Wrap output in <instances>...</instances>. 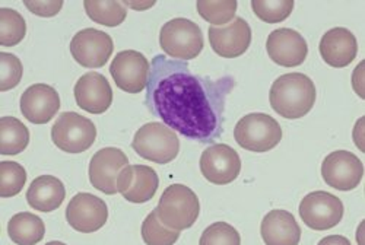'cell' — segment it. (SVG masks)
<instances>
[{
	"label": "cell",
	"instance_id": "f1b7e54d",
	"mask_svg": "<svg viewBox=\"0 0 365 245\" xmlns=\"http://www.w3.org/2000/svg\"><path fill=\"white\" fill-rule=\"evenodd\" d=\"M199 15L214 25H225L234 19L238 4L235 0H228V2H209V0H202L196 4Z\"/></svg>",
	"mask_w": 365,
	"mask_h": 245
},
{
	"label": "cell",
	"instance_id": "ba28073f",
	"mask_svg": "<svg viewBox=\"0 0 365 245\" xmlns=\"http://www.w3.org/2000/svg\"><path fill=\"white\" fill-rule=\"evenodd\" d=\"M299 217L309 228L327 231L342 221L344 203L327 192H313L301 200Z\"/></svg>",
	"mask_w": 365,
	"mask_h": 245
},
{
	"label": "cell",
	"instance_id": "52a82bcc",
	"mask_svg": "<svg viewBox=\"0 0 365 245\" xmlns=\"http://www.w3.org/2000/svg\"><path fill=\"white\" fill-rule=\"evenodd\" d=\"M97 127L89 118L78 113H63L51 127L53 143L66 153H82L94 145Z\"/></svg>",
	"mask_w": 365,
	"mask_h": 245
},
{
	"label": "cell",
	"instance_id": "d590c367",
	"mask_svg": "<svg viewBox=\"0 0 365 245\" xmlns=\"http://www.w3.org/2000/svg\"><path fill=\"white\" fill-rule=\"evenodd\" d=\"M125 6H129V8H133V9H148L150 6H154L155 2H148V4H135V2H125L123 4Z\"/></svg>",
	"mask_w": 365,
	"mask_h": 245
},
{
	"label": "cell",
	"instance_id": "4dcf8cb0",
	"mask_svg": "<svg viewBox=\"0 0 365 245\" xmlns=\"http://www.w3.org/2000/svg\"><path fill=\"white\" fill-rule=\"evenodd\" d=\"M199 245H241V236L230 224L215 222L203 231Z\"/></svg>",
	"mask_w": 365,
	"mask_h": 245
},
{
	"label": "cell",
	"instance_id": "2e32d148",
	"mask_svg": "<svg viewBox=\"0 0 365 245\" xmlns=\"http://www.w3.org/2000/svg\"><path fill=\"white\" fill-rule=\"evenodd\" d=\"M158 186L157 171L148 165H128L117 179V192L128 202L136 204L154 199Z\"/></svg>",
	"mask_w": 365,
	"mask_h": 245
},
{
	"label": "cell",
	"instance_id": "9c48e42d",
	"mask_svg": "<svg viewBox=\"0 0 365 245\" xmlns=\"http://www.w3.org/2000/svg\"><path fill=\"white\" fill-rule=\"evenodd\" d=\"M322 177L327 186L339 192H351L364 177L361 160L349 150H334L322 164Z\"/></svg>",
	"mask_w": 365,
	"mask_h": 245
},
{
	"label": "cell",
	"instance_id": "5b68a950",
	"mask_svg": "<svg viewBox=\"0 0 365 245\" xmlns=\"http://www.w3.org/2000/svg\"><path fill=\"white\" fill-rule=\"evenodd\" d=\"M132 147L138 155L155 164L174 161L180 152V140L164 123H146L135 135Z\"/></svg>",
	"mask_w": 365,
	"mask_h": 245
},
{
	"label": "cell",
	"instance_id": "e575fe53",
	"mask_svg": "<svg viewBox=\"0 0 365 245\" xmlns=\"http://www.w3.org/2000/svg\"><path fill=\"white\" fill-rule=\"evenodd\" d=\"M319 245H352L351 241L342 235H329L324 236Z\"/></svg>",
	"mask_w": 365,
	"mask_h": 245
},
{
	"label": "cell",
	"instance_id": "e0dca14e",
	"mask_svg": "<svg viewBox=\"0 0 365 245\" xmlns=\"http://www.w3.org/2000/svg\"><path fill=\"white\" fill-rule=\"evenodd\" d=\"M209 43L218 56L235 58L249 50L252 28L242 18H235L225 26H209Z\"/></svg>",
	"mask_w": 365,
	"mask_h": 245
},
{
	"label": "cell",
	"instance_id": "277c9868",
	"mask_svg": "<svg viewBox=\"0 0 365 245\" xmlns=\"http://www.w3.org/2000/svg\"><path fill=\"white\" fill-rule=\"evenodd\" d=\"M235 142L250 152H269L282 140L279 123L264 113L247 114L237 123L234 129Z\"/></svg>",
	"mask_w": 365,
	"mask_h": 245
},
{
	"label": "cell",
	"instance_id": "30bf717a",
	"mask_svg": "<svg viewBox=\"0 0 365 245\" xmlns=\"http://www.w3.org/2000/svg\"><path fill=\"white\" fill-rule=\"evenodd\" d=\"M114 50L113 38L104 31L85 28L71 41V53L76 63L88 69H100L106 66Z\"/></svg>",
	"mask_w": 365,
	"mask_h": 245
},
{
	"label": "cell",
	"instance_id": "d6a6232c",
	"mask_svg": "<svg viewBox=\"0 0 365 245\" xmlns=\"http://www.w3.org/2000/svg\"><path fill=\"white\" fill-rule=\"evenodd\" d=\"M24 5L29 12L43 18L56 16L63 8V2H60V0L58 2H33V0H26Z\"/></svg>",
	"mask_w": 365,
	"mask_h": 245
},
{
	"label": "cell",
	"instance_id": "d4e9b609",
	"mask_svg": "<svg viewBox=\"0 0 365 245\" xmlns=\"http://www.w3.org/2000/svg\"><path fill=\"white\" fill-rule=\"evenodd\" d=\"M83 8L89 19L104 25V26H118L123 24L128 11L126 6L120 2H98V0H86Z\"/></svg>",
	"mask_w": 365,
	"mask_h": 245
},
{
	"label": "cell",
	"instance_id": "6da1fadb",
	"mask_svg": "<svg viewBox=\"0 0 365 245\" xmlns=\"http://www.w3.org/2000/svg\"><path fill=\"white\" fill-rule=\"evenodd\" d=\"M234 86L231 76H200L187 61L158 54L150 63L145 104L171 130L210 143L224 132L225 104Z\"/></svg>",
	"mask_w": 365,
	"mask_h": 245
},
{
	"label": "cell",
	"instance_id": "ffe728a7",
	"mask_svg": "<svg viewBox=\"0 0 365 245\" xmlns=\"http://www.w3.org/2000/svg\"><path fill=\"white\" fill-rule=\"evenodd\" d=\"M320 56L331 68H346L358 54V43L349 29L336 26L329 29L320 40Z\"/></svg>",
	"mask_w": 365,
	"mask_h": 245
},
{
	"label": "cell",
	"instance_id": "8fae6325",
	"mask_svg": "<svg viewBox=\"0 0 365 245\" xmlns=\"http://www.w3.org/2000/svg\"><path fill=\"white\" fill-rule=\"evenodd\" d=\"M149 71V60L136 50L120 51L110 66L115 85L128 94H139L146 88Z\"/></svg>",
	"mask_w": 365,
	"mask_h": 245
},
{
	"label": "cell",
	"instance_id": "3957f363",
	"mask_svg": "<svg viewBox=\"0 0 365 245\" xmlns=\"http://www.w3.org/2000/svg\"><path fill=\"white\" fill-rule=\"evenodd\" d=\"M155 210L163 225L180 232L196 224L200 203L196 193L185 184H171L164 190Z\"/></svg>",
	"mask_w": 365,
	"mask_h": 245
},
{
	"label": "cell",
	"instance_id": "8d00e7d4",
	"mask_svg": "<svg viewBox=\"0 0 365 245\" xmlns=\"http://www.w3.org/2000/svg\"><path fill=\"white\" fill-rule=\"evenodd\" d=\"M46 245H66V244L65 242H60V241H50Z\"/></svg>",
	"mask_w": 365,
	"mask_h": 245
},
{
	"label": "cell",
	"instance_id": "484cf974",
	"mask_svg": "<svg viewBox=\"0 0 365 245\" xmlns=\"http://www.w3.org/2000/svg\"><path fill=\"white\" fill-rule=\"evenodd\" d=\"M26 36V24L24 16L11 8L0 9V46H18Z\"/></svg>",
	"mask_w": 365,
	"mask_h": 245
},
{
	"label": "cell",
	"instance_id": "44dd1931",
	"mask_svg": "<svg viewBox=\"0 0 365 245\" xmlns=\"http://www.w3.org/2000/svg\"><path fill=\"white\" fill-rule=\"evenodd\" d=\"M260 234L266 245H298L301 239V228L294 214L279 209L263 218Z\"/></svg>",
	"mask_w": 365,
	"mask_h": 245
},
{
	"label": "cell",
	"instance_id": "8992f818",
	"mask_svg": "<svg viewBox=\"0 0 365 245\" xmlns=\"http://www.w3.org/2000/svg\"><path fill=\"white\" fill-rule=\"evenodd\" d=\"M160 46L174 60L196 58L205 46L202 29L196 22L186 18L171 19L161 28Z\"/></svg>",
	"mask_w": 365,
	"mask_h": 245
},
{
	"label": "cell",
	"instance_id": "f546056e",
	"mask_svg": "<svg viewBox=\"0 0 365 245\" xmlns=\"http://www.w3.org/2000/svg\"><path fill=\"white\" fill-rule=\"evenodd\" d=\"M252 9L259 19L266 24H279L285 21L294 11L292 0L284 2H266V0H253Z\"/></svg>",
	"mask_w": 365,
	"mask_h": 245
},
{
	"label": "cell",
	"instance_id": "cb8c5ba5",
	"mask_svg": "<svg viewBox=\"0 0 365 245\" xmlns=\"http://www.w3.org/2000/svg\"><path fill=\"white\" fill-rule=\"evenodd\" d=\"M29 143V130L15 117L0 118V153L18 155Z\"/></svg>",
	"mask_w": 365,
	"mask_h": 245
},
{
	"label": "cell",
	"instance_id": "1f68e13d",
	"mask_svg": "<svg viewBox=\"0 0 365 245\" xmlns=\"http://www.w3.org/2000/svg\"><path fill=\"white\" fill-rule=\"evenodd\" d=\"M24 68L21 60L12 53H0V90L6 92L19 85Z\"/></svg>",
	"mask_w": 365,
	"mask_h": 245
},
{
	"label": "cell",
	"instance_id": "836d02e7",
	"mask_svg": "<svg viewBox=\"0 0 365 245\" xmlns=\"http://www.w3.org/2000/svg\"><path fill=\"white\" fill-rule=\"evenodd\" d=\"M362 66H364V63H359L352 75V88L355 89V92L361 98H365L364 92H362Z\"/></svg>",
	"mask_w": 365,
	"mask_h": 245
},
{
	"label": "cell",
	"instance_id": "ac0fdd59",
	"mask_svg": "<svg viewBox=\"0 0 365 245\" xmlns=\"http://www.w3.org/2000/svg\"><path fill=\"white\" fill-rule=\"evenodd\" d=\"M21 113L33 125H46L60 110L57 90L47 83H36L21 95Z\"/></svg>",
	"mask_w": 365,
	"mask_h": 245
},
{
	"label": "cell",
	"instance_id": "d6986e66",
	"mask_svg": "<svg viewBox=\"0 0 365 245\" xmlns=\"http://www.w3.org/2000/svg\"><path fill=\"white\" fill-rule=\"evenodd\" d=\"M79 108L91 114H103L113 104V89L104 75L88 72L81 76L73 89Z\"/></svg>",
	"mask_w": 365,
	"mask_h": 245
},
{
	"label": "cell",
	"instance_id": "7a4b0ae2",
	"mask_svg": "<svg viewBox=\"0 0 365 245\" xmlns=\"http://www.w3.org/2000/svg\"><path fill=\"white\" fill-rule=\"evenodd\" d=\"M317 90L314 82L304 73H285L272 83L270 107L281 117L297 120L307 115L314 107Z\"/></svg>",
	"mask_w": 365,
	"mask_h": 245
},
{
	"label": "cell",
	"instance_id": "5bb4252c",
	"mask_svg": "<svg viewBox=\"0 0 365 245\" xmlns=\"http://www.w3.org/2000/svg\"><path fill=\"white\" fill-rule=\"evenodd\" d=\"M66 221L78 232L93 234L107 224L108 207L94 194L78 193L68 204Z\"/></svg>",
	"mask_w": 365,
	"mask_h": 245
},
{
	"label": "cell",
	"instance_id": "9a60e30c",
	"mask_svg": "<svg viewBox=\"0 0 365 245\" xmlns=\"http://www.w3.org/2000/svg\"><path fill=\"white\" fill-rule=\"evenodd\" d=\"M266 50L270 60L284 68H297L302 65L309 54L306 38L291 28L272 31L266 41Z\"/></svg>",
	"mask_w": 365,
	"mask_h": 245
},
{
	"label": "cell",
	"instance_id": "7c38bea8",
	"mask_svg": "<svg viewBox=\"0 0 365 245\" xmlns=\"http://www.w3.org/2000/svg\"><path fill=\"white\" fill-rule=\"evenodd\" d=\"M240 171V155L231 146L215 143L203 150L200 157V172L209 182L225 186L237 179Z\"/></svg>",
	"mask_w": 365,
	"mask_h": 245
},
{
	"label": "cell",
	"instance_id": "4fadbf2b",
	"mask_svg": "<svg viewBox=\"0 0 365 245\" xmlns=\"http://www.w3.org/2000/svg\"><path fill=\"white\" fill-rule=\"evenodd\" d=\"M129 165L126 153L118 147L100 149L89 162V181L104 194H115L120 172Z\"/></svg>",
	"mask_w": 365,
	"mask_h": 245
},
{
	"label": "cell",
	"instance_id": "603a6c76",
	"mask_svg": "<svg viewBox=\"0 0 365 245\" xmlns=\"http://www.w3.org/2000/svg\"><path fill=\"white\" fill-rule=\"evenodd\" d=\"M8 234L16 245H36L44 238L46 225L37 214L21 212L9 221Z\"/></svg>",
	"mask_w": 365,
	"mask_h": 245
},
{
	"label": "cell",
	"instance_id": "4316f807",
	"mask_svg": "<svg viewBox=\"0 0 365 245\" xmlns=\"http://www.w3.org/2000/svg\"><path fill=\"white\" fill-rule=\"evenodd\" d=\"M180 238L178 231L163 225L157 210H152L142 224V239L146 245H174Z\"/></svg>",
	"mask_w": 365,
	"mask_h": 245
},
{
	"label": "cell",
	"instance_id": "83f0119b",
	"mask_svg": "<svg viewBox=\"0 0 365 245\" xmlns=\"http://www.w3.org/2000/svg\"><path fill=\"white\" fill-rule=\"evenodd\" d=\"M26 182V171L22 165L12 161L0 162V197L18 196Z\"/></svg>",
	"mask_w": 365,
	"mask_h": 245
},
{
	"label": "cell",
	"instance_id": "7402d4cb",
	"mask_svg": "<svg viewBox=\"0 0 365 245\" xmlns=\"http://www.w3.org/2000/svg\"><path fill=\"white\" fill-rule=\"evenodd\" d=\"M66 197L65 184L57 177H37L26 190V202L37 212L50 213L62 206Z\"/></svg>",
	"mask_w": 365,
	"mask_h": 245
}]
</instances>
